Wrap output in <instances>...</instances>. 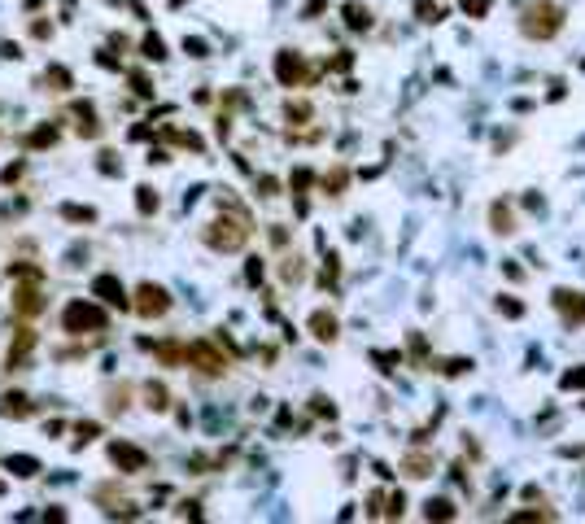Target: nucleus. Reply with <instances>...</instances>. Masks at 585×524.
<instances>
[{"instance_id":"1","label":"nucleus","mask_w":585,"mask_h":524,"mask_svg":"<svg viewBox=\"0 0 585 524\" xmlns=\"http://www.w3.org/2000/svg\"><path fill=\"white\" fill-rule=\"evenodd\" d=\"M219 206H223V214L210 219L201 236H206V245L219 249V254H236V249H245V241L254 236V223H249V214L236 206L232 197H219Z\"/></svg>"},{"instance_id":"2","label":"nucleus","mask_w":585,"mask_h":524,"mask_svg":"<svg viewBox=\"0 0 585 524\" xmlns=\"http://www.w3.org/2000/svg\"><path fill=\"white\" fill-rule=\"evenodd\" d=\"M564 22H568V9L559 5V0H529V5L520 9V35L524 40H537V44L555 40V35L564 31Z\"/></svg>"},{"instance_id":"3","label":"nucleus","mask_w":585,"mask_h":524,"mask_svg":"<svg viewBox=\"0 0 585 524\" xmlns=\"http://www.w3.org/2000/svg\"><path fill=\"white\" fill-rule=\"evenodd\" d=\"M62 324H66L70 337H83V332H101V328H105V306L75 297V302L62 311Z\"/></svg>"},{"instance_id":"4","label":"nucleus","mask_w":585,"mask_h":524,"mask_svg":"<svg viewBox=\"0 0 585 524\" xmlns=\"http://www.w3.org/2000/svg\"><path fill=\"white\" fill-rule=\"evenodd\" d=\"M184 363H188V367H197V372H201V376H210V380L228 376V359H223V350H219V345H210V341H193V345H184Z\"/></svg>"},{"instance_id":"5","label":"nucleus","mask_w":585,"mask_h":524,"mask_svg":"<svg viewBox=\"0 0 585 524\" xmlns=\"http://www.w3.org/2000/svg\"><path fill=\"white\" fill-rule=\"evenodd\" d=\"M276 79L284 83V88H306V83L319 79V70H310L306 57L297 53V49H280L276 53Z\"/></svg>"},{"instance_id":"6","label":"nucleus","mask_w":585,"mask_h":524,"mask_svg":"<svg viewBox=\"0 0 585 524\" xmlns=\"http://www.w3.org/2000/svg\"><path fill=\"white\" fill-rule=\"evenodd\" d=\"M131 297H136L131 306H136V315H140V319H162L166 311H171V293H166L162 284H153V280H145Z\"/></svg>"},{"instance_id":"7","label":"nucleus","mask_w":585,"mask_h":524,"mask_svg":"<svg viewBox=\"0 0 585 524\" xmlns=\"http://www.w3.org/2000/svg\"><path fill=\"white\" fill-rule=\"evenodd\" d=\"M105 455H110V463L118 472H145L149 468V455L136 442H123V437H114V442L105 446Z\"/></svg>"},{"instance_id":"8","label":"nucleus","mask_w":585,"mask_h":524,"mask_svg":"<svg viewBox=\"0 0 585 524\" xmlns=\"http://www.w3.org/2000/svg\"><path fill=\"white\" fill-rule=\"evenodd\" d=\"M551 302H555V311L564 315V324H572V328L585 324V293H577V289H555Z\"/></svg>"},{"instance_id":"9","label":"nucleus","mask_w":585,"mask_h":524,"mask_svg":"<svg viewBox=\"0 0 585 524\" xmlns=\"http://www.w3.org/2000/svg\"><path fill=\"white\" fill-rule=\"evenodd\" d=\"M306 328H310V337L315 341H324V345H337V337H341V319L332 315V311H310V319H306Z\"/></svg>"},{"instance_id":"10","label":"nucleus","mask_w":585,"mask_h":524,"mask_svg":"<svg viewBox=\"0 0 585 524\" xmlns=\"http://www.w3.org/2000/svg\"><path fill=\"white\" fill-rule=\"evenodd\" d=\"M433 450H424V446H415V450H407L402 455V463H398V472L407 476V481H424V476H433Z\"/></svg>"},{"instance_id":"11","label":"nucleus","mask_w":585,"mask_h":524,"mask_svg":"<svg viewBox=\"0 0 585 524\" xmlns=\"http://www.w3.org/2000/svg\"><path fill=\"white\" fill-rule=\"evenodd\" d=\"M44 306H49V302H44V293H40V280H35V284H22V289L14 293V311H18L22 319L44 315Z\"/></svg>"},{"instance_id":"12","label":"nucleus","mask_w":585,"mask_h":524,"mask_svg":"<svg viewBox=\"0 0 585 524\" xmlns=\"http://www.w3.org/2000/svg\"><path fill=\"white\" fill-rule=\"evenodd\" d=\"M0 415H5V420H31V415H35V402L27 398V393L9 389V393H0Z\"/></svg>"},{"instance_id":"13","label":"nucleus","mask_w":585,"mask_h":524,"mask_svg":"<svg viewBox=\"0 0 585 524\" xmlns=\"http://www.w3.org/2000/svg\"><path fill=\"white\" fill-rule=\"evenodd\" d=\"M92 293L105 297V302H110L114 311H127V306H131V302H127V293H123V284H118V276H97V280H92Z\"/></svg>"},{"instance_id":"14","label":"nucleus","mask_w":585,"mask_h":524,"mask_svg":"<svg viewBox=\"0 0 585 524\" xmlns=\"http://www.w3.org/2000/svg\"><path fill=\"white\" fill-rule=\"evenodd\" d=\"M31 350H35V332H31V328H18L14 350H9V359H5V372H22V363H27Z\"/></svg>"},{"instance_id":"15","label":"nucleus","mask_w":585,"mask_h":524,"mask_svg":"<svg viewBox=\"0 0 585 524\" xmlns=\"http://www.w3.org/2000/svg\"><path fill=\"white\" fill-rule=\"evenodd\" d=\"M489 228H494L498 236H516L520 232L516 228V214H511L507 201H494V206H489Z\"/></svg>"},{"instance_id":"16","label":"nucleus","mask_w":585,"mask_h":524,"mask_svg":"<svg viewBox=\"0 0 585 524\" xmlns=\"http://www.w3.org/2000/svg\"><path fill=\"white\" fill-rule=\"evenodd\" d=\"M341 14H345V27H350V31H372V22H376V18H372V9L358 5V0H345Z\"/></svg>"},{"instance_id":"17","label":"nucleus","mask_w":585,"mask_h":524,"mask_svg":"<svg viewBox=\"0 0 585 524\" xmlns=\"http://www.w3.org/2000/svg\"><path fill=\"white\" fill-rule=\"evenodd\" d=\"M345 184H350V166H332L328 175H319V188H324V197H341Z\"/></svg>"},{"instance_id":"18","label":"nucleus","mask_w":585,"mask_h":524,"mask_svg":"<svg viewBox=\"0 0 585 524\" xmlns=\"http://www.w3.org/2000/svg\"><path fill=\"white\" fill-rule=\"evenodd\" d=\"M75 114H79V127H75V131L92 140V136L101 131V123H97V110H92V101H75Z\"/></svg>"},{"instance_id":"19","label":"nucleus","mask_w":585,"mask_h":524,"mask_svg":"<svg viewBox=\"0 0 585 524\" xmlns=\"http://www.w3.org/2000/svg\"><path fill=\"white\" fill-rule=\"evenodd\" d=\"M280 280H284V284H302V280H306V258H302V254H284Z\"/></svg>"},{"instance_id":"20","label":"nucleus","mask_w":585,"mask_h":524,"mask_svg":"<svg viewBox=\"0 0 585 524\" xmlns=\"http://www.w3.org/2000/svg\"><path fill=\"white\" fill-rule=\"evenodd\" d=\"M5 468L14 472V476H22V481H31V476H40L44 468H40V459H31V455H9L5 459Z\"/></svg>"},{"instance_id":"21","label":"nucleus","mask_w":585,"mask_h":524,"mask_svg":"<svg viewBox=\"0 0 585 524\" xmlns=\"http://www.w3.org/2000/svg\"><path fill=\"white\" fill-rule=\"evenodd\" d=\"M315 184V171H306V166H297L293 171V180H289V188L297 193V214H306V188Z\"/></svg>"},{"instance_id":"22","label":"nucleus","mask_w":585,"mask_h":524,"mask_svg":"<svg viewBox=\"0 0 585 524\" xmlns=\"http://www.w3.org/2000/svg\"><path fill=\"white\" fill-rule=\"evenodd\" d=\"M145 407L149 411H166L171 407V393H166L162 380H145Z\"/></svg>"},{"instance_id":"23","label":"nucleus","mask_w":585,"mask_h":524,"mask_svg":"<svg viewBox=\"0 0 585 524\" xmlns=\"http://www.w3.org/2000/svg\"><path fill=\"white\" fill-rule=\"evenodd\" d=\"M459 507L450 503V498H428L424 503V520H455Z\"/></svg>"},{"instance_id":"24","label":"nucleus","mask_w":585,"mask_h":524,"mask_svg":"<svg viewBox=\"0 0 585 524\" xmlns=\"http://www.w3.org/2000/svg\"><path fill=\"white\" fill-rule=\"evenodd\" d=\"M284 118H289L293 127H302V123L315 118V105H310V101H289V105H284Z\"/></svg>"},{"instance_id":"25","label":"nucleus","mask_w":585,"mask_h":524,"mask_svg":"<svg viewBox=\"0 0 585 524\" xmlns=\"http://www.w3.org/2000/svg\"><path fill=\"white\" fill-rule=\"evenodd\" d=\"M44 88H49V92H66V88H75V79H70L66 66H49V75H44Z\"/></svg>"},{"instance_id":"26","label":"nucleus","mask_w":585,"mask_h":524,"mask_svg":"<svg viewBox=\"0 0 585 524\" xmlns=\"http://www.w3.org/2000/svg\"><path fill=\"white\" fill-rule=\"evenodd\" d=\"M433 367H437L441 376H450V380H455V376H468L476 363H472V359H446V363H428V372H433Z\"/></svg>"},{"instance_id":"27","label":"nucleus","mask_w":585,"mask_h":524,"mask_svg":"<svg viewBox=\"0 0 585 524\" xmlns=\"http://www.w3.org/2000/svg\"><path fill=\"white\" fill-rule=\"evenodd\" d=\"M149 350H158V359H162L166 367H179V363H184V345H175V341H162V345L149 341Z\"/></svg>"},{"instance_id":"28","label":"nucleus","mask_w":585,"mask_h":524,"mask_svg":"<svg viewBox=\"0 0 585 524\" xmlns=\"http://www.w3.org/2000/svg\"><path fill=\"white\" fill-rule=\"evenodd\" d=\"M158 206H162V201H158V188H149V184L136 188V210H140V214H158Z\"/></svg>"},{"instance_id":"29","label":"nucleus","mask_w":585,"mask_h":524,"mask_svg":"<svg viewBox=\"0 0 585 524\" xmlns=\"http://www.w3.org/2000/svg\"><path fill=\"white\" fill-rule=\"evenodd\" d=\"M337 280H341V258L328 254L324 258V271H319V284H324V289H337Z\"/></svg>"},{"instance_id":"30","label":"nucleus","mask_w":585,"mask_h":524,"mask_svg":"<svg viewBox=\"0 0 585 524\" xmlns=\"http://www.w3.org/2000/svg\"><path fill=\"white\" fill-rule=\"evenodd\" d=\"M372 363H380V372H393V367H402V350H372Z\"/></svg>"},{"instance_id":"31","label":"nucleus","mask_w":585,"mask_h":524,"mask_svg":"<svg viewBox=\"0 0 585 524\" xmlns=\"http://www.w3.org/2000/svg\"><path fill=\"white\" fill-rule=\"evenodd\" d=\"M140 53H145L149 62H166V44H162V35H145V44H140Z\"/></svg>"},{"instance_id":"32","label":"nucleus","mask_w":585,"mask_h":524,"mask_svg":"<svg viewBox=\"0 0 585 524\" xmlns=\"http://www.w3.org/2000/svg\"><path fill=\"white\" fill-rule=\"evenodd\" d=\"M27 145H31V149H49V145H57V127L49 123V127L31 131V136H27Z\"/></svg>"},{"instance_id":"33","label":"nucleus","mask_w":585,"mask_h":524,"mask_svg":"<svg viewBox=\"0 0 585 524\" xmlns=\"http://www.w3.org/2000/svg\"><path fill=\"white\" fill-rule=\"evenodd\" d=\"M494 306H498V315H507V319H520V315H524V302H516L511 293H503Z\"/></svg>"},{"instance_id":"34","label":"nucleus","mask_w":585,"mask_h":524,"mask_svg":"<svg viewBox=\"0 0 585 524\" xmlns=\"http://www.w3.org/2000/svg\"><path fill=\"white\" fill-rule=\"evenodd\" d=\"M254 188H258V197H262V201L280 197V180H276V175H258V184H254Z\"/></svg>"},{"instance_id":"35","label":"nucleus","mask_w":585,"mask_h":524,"mask_svg":"<svg viewBox=\"0 0 585 524\" xmlns=\"http://www.w3.org/2000/svg\"><path fill=\"white\" fill-rule=\"evenodd\" d=\"M415 14H420V22H441V18H446V9L428 5V0H415Z\"/></svg>"},{"instance_id":"36","label":"nucleus","mask_w":585,"mask_h":524,"mask_svg":"<svg viewBox=\"0 0 585 524\" xmlns=\"http://www.w3.org/2000/svg\"><path fill=\"white\" fill-rule=\"evenodd\" d=\"M127 79H131V92H136V97H145V101L153 97V83H149V75H140V70H131Z\"/></svg>"},{"instance_id":"37","label":"nucleus","mask_w":585,"mask_h":524,"mask_svg":"<svg viewBox=\"0 0 585 524\" xmlns=\"http://www.w3.org/2000/svg\"><path fill=\"white\" fill-rule=\"evenodd\" d=\"M411 354H415V367H428V363H433V359H428V345H424L420 332H411Z\"/></svg>"},{"instance_id":"38","label":"nucleus","mask_w":585,"mask_h":524,"mask_svg":"<svg viewBox=\"0 0 585 524\" xmlns=\"http://www.w3.org/2000/svg\"><path fill=\"white\" fill-rule=\"evenodd\" d=\"M559 389H585V367H572V372L559 376Z\"/></svg>"},{"instance_id":"39","label":"nucleus","mask_w":585,"mask_h":524,"mask_svg":"<svg viewBox=\"0 0 585 524\" xmlns=\"http://www.w3.org/2000/svg\"><path fill=\"white\" fill-rule=\"evenodd\" d=\"M402 511H407V498H402V490H398V494H389V498H385V516H389V520H398Z\"/></svg>"},{"instance_id":"40","label":"nucleus","mask_w":585,"mask_h":524,"mask_svg":"<svg viewBox=\"0 0 585 524\" xmlns=\"http://www.w3.org/2000/svg\"><path fill=\"white\" fill-rule=\"evenodd\" d=\"M62 214H66V219H75V223H92V219H97V210H88V206H62Z\"/></svg>"},{"instance_id":"41","label":"nucleus","mask_w":585,"mask_h":524,"mask_svg":"<svg viewBox=\"0 0 585 524\" xmlns=\"http://www.w3.org/2000/svg\"><path fill=\"white\" fill-rule=\"evenodd\" d=\"M350 66H354V53L350 49H341L337 57H328V62H324V70H350Z\"/></svg>"},{"instance_id":"42","label":"nucleus","mask_w":585,"mask_h":524,"mask_svg":"<svg viewBox=\"0 0 585 524\" xmlns=\"http://www.w3.org/2000/svg\"><path fill=\"white\" fill-rule=\"evenodd\" d=\"M489 5H494V0H463V14H468V18H485Z\"/></svg>"},{"instance_id":"43","label":"nucleus","mask_w":585,"mask_h":524,"mask_svg":"<svg viewBox=\"0 0 585 524\" xmlns=\"http://www.w3.org/2000/svg\"><path fill=\"white\" fill-rule=\"evenodd\" d=\"M367 516H372V520L385 516V494H380V490H376V494H367Z\"/></svg>"},{"instance_id":"44","label":"nucleus","mask_w":585,"mask_h":524,"mask_svg":"<svg viewBox=\"0 0 585 524\" xmlns=\"http://www.w3.org/2000/svg\"><path fill=\"white\" fill-rule=\"evenodd\" d=\"M97 166H101L105 175H123V162H118V153H101V162H97Z\"/></svg>"},{"instance_id":"45","label":"nucleus","mask_w":585,"mask_h":524,"mask_svg":"<svg viewBox=\"0 0 585 524\" xmlns=\"http://www.w3.org/2000/svg\"><path fill=\"white\" fill-rule=\"evenodd\" d=\"M310 411H315V415H328V420L337 415V407H332V402L324 398V393H319V398H310Z\"/></svg>"},{"instance_id":"46","label":"nucleus","mask_w":585,"mask_h":524,"mask_svg":"<svg viewBox=\"0 0 585 524\" xmlns=\"http://www.w3.org/2000/svg\"><path fill=\"white\" fill-rule=\"evenodd\" d=\"M271 245H276V249L289 245V228H284V223H271Z\"/></svg>"},{"instance_id":"47","label":"nucleus","mask_w":585,"mask_h":524,"mask_svg":"<svg viewBox=\"0 0 585 524\" xmlns=\"http://www.w3.org/2000/svg\"><path fill=\"white\" fill-rule=\"evenodd\" d=\"M184 53L188 57H206L210 49H206V40H197V35H193V40H184Z\"/></svg>"},{"instance_id":"48","label":"nucleus","mask_w":585,"mask_h":524,"mask_svg":"<svg viewBox=\"0 0 585 524\" xmlns=\"http://www.w3.org/2000/svg\"><path fill=\"white\" fill-rule=\"evenodd\" d=\"M324 9H328V0H306V5H302V18H319Z\"/></svg>"},{"instance_id":"49","label":"nucleus","mask_w":585,"mask_h":524,"mask_svg":"<svg viewBox=\"0 0 585 524\" xmlns=\"http://www.w3.org/2000/svg\"><path fill=\"white\" fill-rule=\"evenodd\" d=\"M450 472H455L459 490H468V494H472V476H468V468H463V463H455V468H450Z\"/></svg>"},{"instance_id":"50","label":"nucleus","mask_w":585,"mask_h":524,"mask_svg":"<svg viewBox=\"0 0 585 524\" xmlns=\"http://www.w3.org/2000/svg\"><path fill=\"white\" fill-rule=\"evenodd\" d=\"M245 280H249V284H258V280H262V262H258V258H249V267H245Z\"/></svg>"},{"instance_id":"51","label":"nucleus","mask_w":585,"mask_h":524,"mask_svg":"<svg viewBox=\"0 0 585 524\" xmlns=\"http://www.w3.org/2000/svg\"><path fill=\"white\" fill-rule=\"evenodd\" d=\"M75 433H79V446H83V442H92V437H97V433H101V428H97V424H79V428H75Z\"/></svg>"},{"instance_id":"52","label":"nucleus","mask_w":585,"mask_h":524,"mask_svg":"<svg viewBox=\"0 0 585 524\" xmlns=\"http://www.w3.org/2000/svg\"><path fill=\"white\" fill-rule=\"evenodd\" d=\"M31 35H35V40H49L53 27H49V22H31Z\"/></svg>"},{"instance_id":"53","label":"nucleus","mask_w":585,"mask_h":524,"mask_svg":"<svg viewBox=\"0 0 585 524\" xmlns=\"http://www.w3.org/2000/svg\"><path fill=\"white\" fill-rule=\"evenodd\" d=\"M22 171H27V162H14V166H9V171H5V184H14L18 175H22Z\"/></svg>"},{"instance_id":"54","label":"nucleus","mask_w":585,"mask_h":524,"mask_svg":"<svg viewBox=\"0 0 585 524\" xmlns=\"http://www.w3.org/2000/svg\"><path fill=\"white\" fill-rule=\"evenodd\" d=\"M197 507H201V503H179V516H193V520H197V516H201Z\"/></svg>"}]
</instances>
